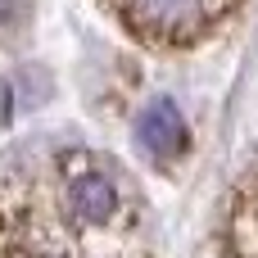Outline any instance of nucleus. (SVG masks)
I'll list each match as a JSON object with an SVG mask.
<instances>
[{
	"mask_svg": "<svg viewBox=\"0 0 258 258\" xmlns=\"http://www.w3.org/2000/svg\"><path fill=\"white\" fill-rule=\"evenodd\" d=\"M127 14L150 36H186L204 18V0H127Z\"/></svg>",
	"mask_w": 258,
	"mask_h": 258,
	"instance_id": "obj_2",
	"label": "nucleus"
},
{
	"mask_svg": "<svg viewBox=\"0 0 258 258\" xmlns=\"http://www.w3.org/2000/svg\"><path fill=\"white\" fill-rule=\"evenodd\" d=\"M136 141L154 159H177L186 150V118L172 100H150L136 118Z\"/></svg>",
	"mask_w": 258,
	"mask_h": 258,
	"instance_id": "obj_1",
	"label": "nucleus"
},
{
	"mask_svg": "<svg viewBox=\"0 0 258 258\" xmlns=\"http://www.w3.org/2000/svg\"><path fill=\"white\" fill-rule=\"evenodd\" d=\"M23 5H27V0H0V27H5V23H18V18H23Z\"/></svg>",
	"mask_w": 258,
	"mask_h": 258,
	"instance_id": "obj_4",
	"label": "nucleus"
},
{
	"mask_svg": "<svg viewBox=\"0 0 258 258\" xmlns=\"http://www.w3.org/2000/svg\"><path fill=\"white\" fill-rule=\"evenodd\" d=\"M68 200H73V213H77L82 222H91V227L109 222V218H113V209H118V190H113V181H109V177H100V172L77 177V181H73V190H68Z\"/></svg>",
	"mask_w": 258,
	"mask_h": 258,
	"instance_id": "obj_3",
	"label": "nucleus"
}]
</instances>
